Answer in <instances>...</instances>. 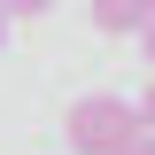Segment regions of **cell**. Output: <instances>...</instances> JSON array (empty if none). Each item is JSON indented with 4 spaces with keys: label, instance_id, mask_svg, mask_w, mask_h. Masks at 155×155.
Returning a JSON list of instances; mask_svg holds the SVG:
<instances>
[{
    "label": "cell",
    "instance_id": "cell-5",
    "mask_svg": "<svg viewBox=\"0 0 155 155\" xmlns=\"http://www.w3.org/2000/svg\"><path fill=\"white\" fill-rule=\"evenodd\" d=\"M140 47H147V62H155V23H147V31H140Z\"/></svg>",
    "mask_w": 155,
    "mask_h": 155
},
{
    "label": "cell",
    "instance_id": "cell-2",
    "mask_svg": "<svg viewBox=\"0 0 155 155\" xmlns=\"http://www.w3.org/2000/svg\"><path fill=\"white\" fill-rule=\"evenodd\" d=\"M155 23V0H93V31L124 39V31H147Z\"/></svg>",
    "mask_w": 155,
    "mask_h": 155
},
{
    "label": "cell",
    "instance_id": "cell-7",
    "mask_svg": "<svg viewBox=\"0 0 155 155\" xmlns=\"http://www.w3.org/2000/svg\"><path fill=\"white\" fill-rule=\"evenodd\" d=\"M0 39H8V0H0Z\"/></svg>",
    "mask_w": 155,
    "mask_h": 155
},
{
    "label": "cell",
    "instance_id": "cell-3",
    "mask_svg": "<svg viewBox=\"0 0 155 155\" xmlns=\"http://www.w3.org/2000/svg\"><path fill=\"white\" fill-rule=\"evenodd\" d=\"M116 155H155V116H147V109H140V124L124 132V147H116Z\"/></svg>",
    "mask_w": 155,
    "mask_h": 155
},
{
    "label": "cell",
    "instance_id": "cell-4",
    "mask_svg": "<svg viewBox=\"0 0 155 155\" xmlns=\"http://www.w3.org/2000/svg\"><path fill=\"white\" fill-rule=\"evenodd\" d=\"M54 0H8V16H47Z\"/></svg>",
    "mask_w": 155,
    "mask_h": 155
},
{
    "label": "cell",
    "instance_id": "cell-1",
    "mask_svg": "<svg viewBox=\"0 0 155 155\" xmlns=\"http://www.w3.org/2000/svg\"><path fill=\"white\" fill-rule=\"evenodd\" d=\"M132 124H140V109L124 93H85V101H70V116H62V132H70L78 155H116Z\"/></svg>",
    "mask_w": 155,
    "mask_h": 155
},
{
    "label": "cell",
    "instance_id": "cell-6",
    "mask_svg": "<svg viewBox=\"0 0 155 155\" xmlns=\"http://www.w3.org/2000/svg\"><path fill=\"white\" fill-rule=\"evenodd\" d=\"M140 109H147V116H155V85H147V93H140Z\"/></svg>",
    "mask_w": 155,
    "mask_h": 155
}]
</instances>
